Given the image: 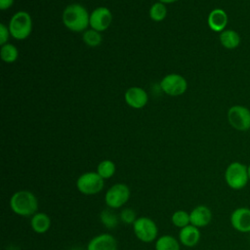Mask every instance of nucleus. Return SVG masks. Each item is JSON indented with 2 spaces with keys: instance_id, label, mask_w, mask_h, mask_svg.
<instances>
[{
  "instance_id": "1",
  "label": "nucleus",
  "mask_w": 250,
  "mask_h": 250,
  "mask_svg": "<svg viewBox=\"0 0 250 250\" xmlns=\"http://www.w3.org/2000/svg\"><path fill=\"white\" fill-rule=\"evenodd\" d=\"M10 207L19 216H33L38 210V199L29 190H19L11 196Z\"/></svg>"
},
{
  "instance_id": "2",
  "label": "nucleus",
  "mask_w": 250,
  "mask_h": 250,
  "mask_svg": "<svg viewBox=\"0 0 250 250\" xmlns=\"http://www.w3.org/2000/svg\"><path fill=\"white\" fill-rule=\"evenodd\" d=\"M62 21L68 29L79 32L90 24V17L87 10L80 4H70L62 13Z\"/></svg>"
},
{
  "instance_id": "3",
  "label": "nucleus",
  "mask_w": 250,
  "mask_h": 250,
  "mask_svg": "<svg viewBox=\"0 0 250 250\" xmlns=\"http://www.w3.org/2000/svg\"><path fill=\"white\" fill-rule=\"evenodd\" d=\"M224 177L228 187L234 190L244 188L249 182L247 166L239 161L230 162L226 168Z\"/></svg>"
},
{
  "instance_id": "4",
  "label": "nucleus",
  "mask_w": 250,
  "mask_h": 250,
  "mask_svg": "<svg viewBox=\"0 0 250 250\" xmlns=\"http://www.w3.org/2000/svg\"><path fill=\"white\" fill-rule=\"evenodd\" d=\"M31 28H32L31 18L29 14L26 12L20 11L16 13L10 21V24H9L10 34L18 40L25 39L30 34Z\"/></svg>"
},
{
  "instance_id": "5",
  "label": "nucleus",
  "mask_w": 250,
  "mask_h": 250,
  "mask_svg": "<svg viewBox=\"0 0 250 250\" xmlns=\"http://www.w3.org/2000/svg\"><path fill=\"white\" fill-rule=\"evenodd\" d=\"M104 186V180L97 172H86L76 180V188L79 192L85 195L99 193Z\"/></svg>"
},
{
  "instance_id": "6",
  "label": "nucleus",
  "mask_w": 250,
  "mask_h": 250,
  "mask_svg": "<svg viewBox=\"0 0 250 250\" xmlns=\"http://www.w3.org/2000/svg\"><path fill=\"white\" fill-rule=\"evenodd\" d=\"M229 125L239 131L246 132L250 130V109L242 104L230 106L227 113Z\"/></svg>"
},
{
  "instance_id": "7",
  "label": "nucleus",
  "mask_w": 250,
  "mask_h": 250,
  "mask_svg": "<svg viewBox=\"0 0 250 250\" xmlns=\"http://www.w3.org/2000/svg\"><path fill=\"white\" fill-rule=\"evenodd\" d=\"M133 230L137 238L145 243L154 241L158 234V229L155 222L148 217L137 218L133 224Z\"/></svg>"
},
{
  "instance_id": "8",
  "label": "nucleus",
  "mask_w": 250,
  "mask_h": 250,
  "mask_svg": "<svg viewBox=\"0 0 250 250\" xmlns=\"http://www.w3.org/2000/svg\"><path fill=\"white\" fill-rule=\"evenodd\" d=\"M130 188L127 185L118 183L111 186L105 192L104 202L110 209L122 207L130 198Z\"/></svg>"
},
{
  "instance_id": "9",
  "label": "nucleus",
  "mask_w": 250,
  "mask_h": 250,
  "mask_svg": "<svg viewBox=\"0 0 250 250\" xmlns=\"http://www.w3.org/2000/svg\"><path fill=\"white\" fill-rule=\"evenodd\" d=\"M161 89L170 96H179L186 92L188 83L186 79L179 74H168L160 82Z\"/></svg>"
},
{
  "instance_id": "10",
  "label": "nucleus",
  "mask_w": 250,
  "mask_h": 250,
  "mask_svg": "<svg viewBox=\"0 0 250 250\" xmlns=\"http://www.w3.org/2000/svg\"><path fill=\"white\" fill-rule=\"evenodd\" d=\"M229 222L236 231L241 233H250V208H235L229 216Z\"/></svg>"
},
{
  "instance_id": "11",
  "label": "nucleus",
  "mask_w": 250,
  "mask_h": 250,
  "mask_svg": "<svg viewBox=\"0 0 250 250\" xmlns=\"http://www.w3.org/2000/svg\"><path fill=\"white\" fill-rule=\"evenodd\" d=\"M112 20L110 11L104 7H99L95 9L90 15V25L94 30L104 31L105 30Z\"/></svg>"
},
{
  "instance_id": "12",
  "label": "nucleus",
  "mask_w": 250,
  "mask_h": 250,
  "mask_svg": "<svg viewBox=\"0 0 250 250\" xmlns=\"http://www.w3.org/2000/svg\"><path fill=\"white\" fill-rule=\"evenodd\" d=\"M87 250H117V241L109 233H100L89 241Z\"/></svg>"
},
{
  "instance_id": "13",
  "label": "nucleus",
  "mask_w": 250,
  "mask_h": 250,
  "mask_svg": "<svg viewBox=\"0 0 250 250\" xmlns=\"http://www.w3.org/2000/svg\"><path fill=\"white\" fill-rule=\"evenodd\" d=\"M190 225L200 229L208 226L212 220V212L205 205H198L189 212Z\"/></svg>"
},
{
  "instance_id": "14",
  "label": "nucleus",
  "mask_w": 250,
  "mask_h": 250,
  "mask_svg": "<svg viewBox=\"0 0 250 250\" xmlns=\"http://www.w3.org/2000/svg\"><path fill=\"white\" fill-rule=\"evenodd\" d=\"M229 22V17L225 10L216 8L212 10L207 18V23L211 30L215 32H222L226 29Z\"/></svg>"
},
{
  "instance_id": "15",
  "label": "nucleus",
  "mask_w": 250,
  "mask_h": 250,
  "mask_svg": "<svg viewBox=\"0 0 250 250\" xmlns=\"http://www.w3.org/2000/svg\"><path fill=\"white\" fill-rule=\"evenodd\" d=\"M125 101L131 107L141 108L147 103V95L140 87H131L125 93Z\"/></svg>"
},
{
  "instance_id": "16",
  "label": "nucleus",
  "mask_w": 250,
  "mask_h": 250,
  "mask_svg": "<svg viewBox=\"0 0 250 250\" xmlns=\"http://www.w3.org/2000/svg\"><path fill=\"white\" fill-rule=\"evenodd\" d=\"M200 240V230L198 228L188 225L179 231V241L181 244L187 247L195 246Z\"/></svg>"
},
{
  "instance_id": "17",
  "label": "nucleus",
  "mask_w": 250,
  "mask_h": 250,
  "mask_svg": "<svg viewBox=\"0 0 250 250\" xmlns=\"http://www.w3.org/2000/svg\"><path fill=\"white\" fill-rule=\"evenodd\" d=\"M30 227L32 230L38 234L45 233L51 227V219L46 213L37 212L31 216Z\"/></svg>"
},
{
  "instance_id": "18",
  "label": "nucleus",
  "mask_w": 250,
  "mask_h": 250,
  "mask_svg": "<svg viewBox=\"0 0 250 250\" xmlns=\"http://www.w3.org/2000/svg\"><path fill=\"white\" fill-rule=\"evenodd\" d=\"M219 39H220L222 46L229 50L237 48L241 41L240 35L238 34L237 31H235L233 29H225L224 31H222L220 33Z\"/></svg>"
},
{
  "instance_id": "19",
  "label": "nucleus",
  "mask_w": 250,
  "mask_h": 250,
  "mask_svg": "<svg viewBox=\"0 0 250 250\" xmlns=\"http://www.w3.org/2000/svg\"><path fill=\"white\" fill-rule=\"evenodd\" d=\"M155 250H180V241L172 235L164 234L156 239Z\"/></svg>"
},
{
  "instance_id": "20",
  "label": "nucleus",
  "mask_w": 250,
  "mask_h": 250,
  "mask_svg": "<svg viewBox=\"0 0 250 250\" xmlns=\"http://www.w3.org/2000/svg\"><path fill=\"white\" fill-rule=\"evenodd\" d=\"M100 220L101 223L109 229H114L120 221L119 216H117L110 208L104 209L100 213Z\"/></svg>"
},
{
  "instance_id": "21",
  "label": "nucleus",
  "mask_w": 250,
  "mask_h": 250,
  "mask_svg": "<svg viewBox=\"0 0 250 250\" xmlns=\"http://www.w3.org/2000/svg\"><path fill=\"white\" fill-rule=\"evenodd\" d=\"M116 167L115 164L111 161V160H103L102 162L99 163L98 167H97V173L104 179H109L111 178L114 173H115Z\"/></svg>"
},
{
  "instance_id": "22",
  "label": "nucleus",
  "mask_w": 250,
  "mask_h": 250,
  "mask_svg": "<svg viewBox=\"0 0 250 250\" xmlns=\"http://www.w3.org/2000/svg\"><path fill=\"white\" fill-rule=\"evenodd\" d=\"M171 222L175 227H177L179 229H183V228L190 225L189 213H188L185 210H177L172 214Z\"/></svg>"
},
{
  "instance_id": "23",
  "label": "nucleus",
  "mask_w": 250,
  "mask_h": 250,
  "mask_svg": "<svg viewBox=\"0 0 250 250\" xmlns=\"http://www.w3.org/2000/svg\"><path fill=\"white\" fill-rule=\"evenodd\" d=\"M1 58L6 62H13L18 58V49L12 44H5L1 48Z\"/></svg>"
},
{
  "instance_id": "24",
  "label": "nucleus",
  "mask_w": 250,
  "mask_h": 250,
  "mask_svg": "<svg viewBox=\"0 0 250 250\" xmlns=\"http://www.w3.org/2000/svg\"><path fill=\"white\" fill-rule=\"evenodd\" d=\"M166 7L161 2L154 3L149 10V16L155 21H161L162 20H164V18L166 17Z\"/></svg>"
},
{
  "instance_id": "25",
  "label": "nucleus",
  "mask_w": 250,
  "mask_h": 250,
  "mask_svg": "<svg viewBox=\"0 0 250 250\" xmlns=\"http://www.w3.org/2000/svg\"><path fill=\"white\" fill-rule=\"evenodd\" d=\"M83 41L89 46L96 47V46L100 45V43L102 42V36L99 33V31L90 29V30H87L84 32Z\"/></svg>"
},
{
  "instance_id": "26",
  "label": "nucleus",
  "mask_w": 250,
  "mask_h": 250,
  "mask_svg": "<svg viewBox=\"0 0 250 250\" xmlns=\"http://www.w3.org/2000/svg\"><path fill=\"white\" fill-rule=\"evenodd\" d=\"M119 219L121 222H123L127 225H130V224H134V222L137 220V216L133 209L124 208L121 210V212L119 214Z\"/></svg>"
},
{
  "instance_id": "27",
  "label": "nucleus",
  "mask_w": 250,
  "mask_h": 250,
  "mask_svg": "<svg viewBox=\"0 0 250 250\" xmlns=\"http://www.w3.org/2000/svg\"><path fill=\"white\" fill-rule=\"evenodd\" d=\"M9 33L10 30L4 23H0V44L3 46L5 45L6 41L9 38Z\"/></svg>"
},
{
  "instance_id": "28",
  "label": "nucleus",
  "mask_w": 250,
  "mask_h": 250,
  "mask_svg": "<svg viewBox=\"0 0 250 250\" xmlns=\"http://www.w3.org/2000/svg\"><path fill=\"white\" fill-rule=\"evenodd\" d=\"M14 0H0V9L1 10H6L10 8L13 4Z\"/></svg>"
},
{
  "instance_id": "29",
  "label": "nucleus",
  "mask_w": 250,
  "mask_h": 250,
  "mask_svg": "<svg viewBox=\"0 0 250 250\" xmlns=\"http://www.w3.org/2000/svg\"><path fill=\"white\" fill-rule=\"evenodd\" d=\"M161 3L163 4H168V3H172V2H175L177 0H159Z\"/></svg>"
},
{
  "instance_id": "30",
  "label": "nucleus",
  "mask_w": 250,
  "mask_h": 250,
  "mask_svg": "<svg viewBox=\"0 0 250 250\" xmlns=\"http://www.w3.org/2000/svg\"><path fill=\"white\" fill-rule=\"evenodd\" d=\"M247 173H248V179L250 182V164L247 166Z\"/></svg>"
}]
</instances>
